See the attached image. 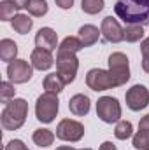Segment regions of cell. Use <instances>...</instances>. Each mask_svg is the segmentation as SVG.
<instances>
[{
    "label": "cell",
    "instance_id": "1",
    "mask_svg": "<svg viewBox=\"0 0 149 150\" xmlns=\"http://www.w3.org/2000/svg\"><path fill=\"white\" fill-rule=\"evenodd\" d=\"M114 12L126 25H149V0H114Z\"/></svg>",
    "mask_w": 149,
    "mask_h": 150
},
{
    "label": "cell",
    "instance_id": "2",
    "mask_svg": "<svg viewBox=\"0 0 149 150\" xmlns=\"http://www.w3.org/2000/svg\"><path fill=\"white\" fill-rule=\"evenodd\" d=\"M28 115V103L23 98H14L9 103H5V108L2 110L0 120H2V127L7 131H16L19 129Z\"/></svg>",
    "mask_w": 149,
    "mask_h": 150
},
{
    "label": "cell",
    "instance_id": "3",
    "mask_svg": "<svg viewBox=\"0 0 149 150\" xmlns=\"http://www.w3.org/2000/svg\"><path fill=\"white\" fill-rule=\"evenodd\" d=\"M77 70H79V59H77L75 52L58 49V54H56V74L63 79L65 84H72L74 82Z\"/></svg>",
    "mask_w": 149,
    "mask_h": 150
},
{
    "label": "cell",
    "instance_id": "4",
    "mask_svg": "<svg viewBox=\"0 0 149 150\" xmlns=\"http://www.w3.org/2000/svg\"><path fill=\"white\" fill-rule=\"evenodd\" d=\"M60 110V101H58V94H51V93H44L37 98L35 103V115L40 122L44 124H51L54 120V117L58 115Z\"/></svg>",
    "mask_w": 149,
    "mask_h": 150
},
{
    "label": "cell",
    "instance_id": "5",
    "mask_svg": "<svg viewBox=\"0 0 149 150\" xmlns=\"http://www.w3.org/2000/svg\"><path fill=\"white\" fill-rule=\"evenodd\" d=\"M109 72L116 80V86H125L130 80V59L123 52H112L109 56Z\"/></svg>",
    "mask_w": 149,
    "mask_h": 150
},
{
    "label": "cell",
    "instance_id": "6",
    "mask_svg": "<svg viewBox=\"0 0 149 150\" xmlns=\"http://www.w3.org/2000/svg\"><path fill=\"white\" fill-rule=\"evenodd\" d=\"M97 115L102 122L112 124L121 119V105L112 96H102L97 101Z\"/></svg>",
    "mask_w": 149,
    "mask_h": 150
},
{
    "label": "cell",
    "instance_id": "7",
    "mask_svg": "<svg viewBox=\"0 0 149 150\" xmlns=\"http://www.w3.org/2000/svg\"><path fill=\"white\" fill-rule=\"evenodd\" d=\"M84 136V126L74 119H63L56 126V138L62 142L75 143Z\"/></svg>",
    "mask_w": 149,
    "mask_h": 150
},
{
    "label": "cell",
    "instance_id": "8",
    "mask_svg": "<svg viewBox=\"0 0 149 150\" xmlns=\"http://www.w3.org/2000/svg\"><path fill=\"white\" fill-rule=\"evenodd\" d=\"M86 84H88V87L91 91H97V93L117 87L111 72L109 70H102V68H91L88 72V75H86Z\"/></svg>",
    "mask_w": 149,
    "mask_h": 150
},
{
    "label": "cell",
    "instance_id": "9",
    "mask_svg": "<svg viewBox=\"0 0 149 150\" xmlns=\"http://www.w3.org/2000/svg\"><path fill=\"white\" fill-rule=\"evenodd\" d=\"M125 100H126V107L130 110L140 112L149 105V89L142 84H135L126 91Z\"/></svg>",
    "mask_w": 149,
    "mask_h": 150
},
{
    "label": "cell",
    "instance_id": "10",
    "mask_svg": "<svg viewBox=\"0 0 149 150\" xmlns=\"http://www.w3.org/2000/svg\"><path fill=\"white\" fill-rule=\"evenodd\" d=\"M34 67L27 59H14L7 65V77L12 84H25L32 79Z\"/></svg>",
    "mask_w": 149,
    "mask_h": 150
},
{
    "label": "cell",
    "instance_id": "11",
    "mask_svg": "<svg viewBox=\"0 0 149 150\" xmlns=\"http://www.w3.org/2000/svg\"><path fill=\"white\" fill-rule=\"evenodd\" d=\"M100 32L105 38V42H111V44H117L121 40H125L123 37V28L119 25V21L112 16H107L102 19V26H100Z\"/></svg>",
    "mask_w": 149,
    "mask_h": 150
},
{
    "label": "cell",
    "instance_id": "12",
    "mask_svg": "<svg viewBox=\"0 0 149 150\" xmlns=\"http://www.w3.org/2000/svg\"><path fill=\"white\" fill-rule=\"evenodd\" d=\"M35 45L40 47V49H46V51H54L58 47V35L53 28L49 26H44L40 28L35 35Z\"/></svg>",
    "mask_w": 149,
    "mask_h": 150
},
{
    "label": "cell",
    "instance_id": "13",
    "mask_svg": "<svg viewBox=\"0 0 149 150\" xmlns=\"http://www.w3.org/2000/svg\"><path fill=\"white\" fill-rule=\"evenodd\" d=\"M30 61H32V67H34L35 70H40V72L49 70V68L54 65V58H53L51 51H46V49H40V47H37V49L32 51Z\"/></svg>",
    "mask_w": 149,
    "mask_h": 150
},
{
    "label": "cell",
    "instance_id": "14",
    "mask_svg": "<svg viewBox=\"0 0 149 150\" xmlns=\"http://www.w3.org/2000/svg\"><path fill=\"white\" fill-rule=\"evenodd\" d=\"M90 108H91V101L86 94H75L69 100V110L77 117L86 115L90 112Z\"/></svg>",
    "mask_w": 149,
    "mask_h": 150
},
{
    "label": "cell",
    "instance_id": "15",
    "mask_svg": "<svg viewBox=\"0 0 149 150\" xmlns=\"http://www.w3.org/2000/svg\"><path fill=\"white\" fill-rule=\"evenodd\" d=\"M100 33H102V32H100L95 25H84V26L79 28V35H77V37L82 42L84 47H90V45H93V44L98 42Z\"/></svg>",
    "mask_w": 149,
    "mask_h": 150
},
{
    "label": "cell",
    "instance_id": "16",
    "mask_svg": "<svg viewBox=\"0 0 149 150\" xmlns=\"http://www.w3.org/2000/svg\"><path fill=\"white\" fill-rule=\"evenodd\" d=\"M67 84L63 82V79L58 74H49L46 75L44 82H42V87H44V93H51V94H60L63 91Z\"/></svg>",
    "mask_w": 149,
    "mask_h": 150
},
{
    "label": "cell",
    "instance_id": "17",
    "mask_svg": "<svg viewBox=\"0 0 149 150\" xmlns=\"http://www.w3.org/2000/svg\"><path fill=\"white\" fill-rule=\"evenodd\" d=\"M18 56V44L11 38H2L0 40V58L5 63L14 61Z\"/></svg>",
    "mask_w": 149,
    "mask_h": 150
},
{
    "label": "cell",
    "instance_id": "18",
    "mask_svg": "<svg viewBox=\"0 0 149 150\" xmlns=\"http://www.w3.org/2000/svg\"><path fill=\"white\" fill-rule=\"evenodd\" d=\"M11 25H12V28H14L16 33L27 35L32 30V26H34V19L30 16H27V14H16L12 18V21H11Z\"/></svg>",
    "mask_w": 149,
    "mask_h": 150
},
{
    "label": "cell",
    "instance_id": "19",
    "mask_svg": "<svg viewBox=\"0 0 149 150\" xmlns=\"http://www.w3.org/2000/svg\"><path fill=\"white\" fill-rule=\"evenodd\" d=\"M32 140H34V143H35L37 147H44V149H46V147L53 145L54 134H53V131H49V129H46V127H39V129H35Z\"/></svg>",
    "mask_w": 149,
    "mask_h": 150
},
{
    "label": "cell",
    "instance_id": "20",
    "mask_svg": "<svg viewBox=\"0 0 149 150\" xmlns=\"http://www.w3.org/2000/svg\"><path fill=\"white\" fill-rule=\"evenodd\" d=\"M123 37H125L126 42H140V40H144V26L126 25L123 28Z\"/></svg>",
    "mask_w": 149,
    "mask_h": 150
},
{
    "label": "cell",
    "instance_id": "21",
    "mask_svg": "<svg viewBox=\"0 0 149 150\" xmlns=\"http://www.w3.org/2000/svg\"><path fill=\"white\" fill-rule=\"evenodd\" d=\"M133 149L149 150V127H139V131L133 134Z\"/></svg>",
    "mask_w": 149,
    "mask_h": 150
},
{
    "label": "cell",
    "instance_id": "22",
    "mask_svg": "<svg viewBox=\"0 0 149 150\" xmlns=\"http://www.w3.org/2000/svg\"><path fill=\"white\" fill-rule=\"evenodd\" d=\"M133 134V126L130 120H117L116 122V129H114V136L117 140H128Z\"/></svg>",
    "mask_w": 149,
    "mask_h": 150
},
{
    "label": "cell",
    "instance_id": "23",
    "mask_svg": "<svg viewBox=\"0 0 149 150\" xmlns=\"http://www.w3.org/2000/svg\"><path fill=\"white\" fill-rule=\"evenodd\" d=\"M27 9H28V12H30L32 16L42 18V16L47 14L49 5H47V0H30L28 5H27Z\"/></svg>",
    "mask_w": 149,
    "mask_h": 150
},
{
    "label": "cell",
    "instance_id": "24",
    "mask_svg": "<svg viewBox=\"0 0 149 150\" xmlns=\"http://www.w3.org/2000/svg\"><path fill=\"white\" fill-rule=\"evenodd\" d=\"M104 7H105L104 0H82L81 2V9L86 14H98L104 11Z\"/></svg>",
    "mask_w": 149,
    "mask_h": 150
},
{
    "label": "cell",
    "instance_id": "25",
    "mask_svg": "<svg viewBox=\"0 0 149 150\" xmlns=\"http://www.w3.org/2000/svg\"><path fill=\"white\" fill-rule=\"evenodd\" d=\"M82 42L79 40V37H65L62 40V44L58 45V49L62 51H70V52H79L82 49Z\"/></svg>",
    "mask_w": 149,
    "mask_h": 150
},
{
    "label": "cell",
    "instance_id": "26",
    "mask_svg": "<svg viewBox=\"0 0 149 150\" xmlns=\"http://www.w3.org/2000/svg\"><path fill=\"white\" fill-rule=\"evenodd\" d=\"M16 5L11 0H2L0 2V19L2 21H12V18L16 16Z\"/></svg>",
    "mask_w": 149,
    "mask_h": 150
},
{
    "label": "cell",
    "instance_id": "27",
    "mask_svg": "<svg viewBox=\"0 0 149 150\" xmlns=\"http://www.w3.org/2000/svg\"><path fill=\"white\" fill-rule=\"evenodd\" d=\"M14 94H16V89L12 86L11 80H4L0 84V101L2 103H9L11 100H14Z\"/></svg>",
    "mask_w": 149,
    "mask_h": 150
},
{
    "label": "cell",
    "instance_id": "28",
    "mask_svg": "<svg viewBox=\"0 0 149 150\" xmlns=\"http://www.w3.org/2000/svg\"><path fill=\"white\" fill-rule=\"evenodd\" d=\"M5 150H28V149H27V145L21 140H11L5 145Z\"/></svg>",
    "mask_w": 149,
    "mask_h": 150
},
{
    "label": "cell",
    "instance_id": "29",
    "mask_svg": "<svg viewBox=\"0 0 149 150\" xmlns=\"http://www.w3.org/2000/svg\"><path fill=\"white\" fill-rule=\"evenodd\" d=\"M140 52H142V58H149V37L142 40V44H140Z\"/></svg>",
    "mask_w": 149,
    "mask_h": 150
},
{
    "label": "cell",
    "instance_id": "30",
    "mask_svg": "<svg viewBox=\"0 0 149 150\" xmlns=\"http://www.w3.org/2000/svg\"><path fill=\"white\" fill-rule=\"evenodd\" d=\"M54 2L60 9H72L74 5V0H54Z\"/></svg>",
    "mask_w": 149,
    "mask_h": 150
},
{
    "label": "cell",
    "instance_id": "31",
    "mask_svg": "<svg viewBox=\"0 0 149 150\" xmlns=\"http://www.w3.org/2000/svg\"><path fill=\"white\" fill-rule=\"evenodd\" d=\"M14 5H16V9L19 11V9H27V5H28V2L30 0H11Z\"/></svg>",
    "mask_w": 149,
    "mask_h": 150
},
{
    "label": "cell",
    "instance_id": "32",
    "mask_svg": "<svg viewBox=\"0 0 149 150\" xmlns=\"http://www.w3.org/2000/svg\"><path fill=\"white\" fill-rule=\"evenodd\" d=\"M98 150H117V149H116V145H114L112 142H104Z\"/></svg>",
    "mask_w": 149,
    "mask_h": 150
},
{
    "label": "cell",
    "instance_id": "33",
    "mask_svg": "<svg viewBox=\"0 0 149 150\" xmlns=\"http://www.w3.org/2000/svg\"><path fill=\"white\" fill-rule=\"evenodd\" d=\"M142 68H144V72L149 74V58H142Z\"/></svg>",
    "mask_w": 149,
    "mask_h": 150
},
{
    "label": "cell",
    "instance_id": "34",
    "mask_svg": "<svg viewBox=\"0 0 149 150\" xmlns=\"http://www.w3.org/2000/svg\"><path fill=\"white\" fill-rule=\"evenodd\" d=\"M56 150H77V149H74V147H65L63 145V147H58Z\"/></svg>",
    "mask_w": 149,
    "mask_h": 150
},
{
    "label": "cell",
    "instance_id": "35",
    "mask_svg": "<svg viewBox=\"0 0 149 150\" xmlns=\"http://www.w3.org/2000/svg\"><path fill=\"white\" fill-rule=\"evenodd\" d=\"M81 150H91V149H81Z\"/></svg>",
    "mask_w": 149,
    "mask_h": 150
}]
</instances>
